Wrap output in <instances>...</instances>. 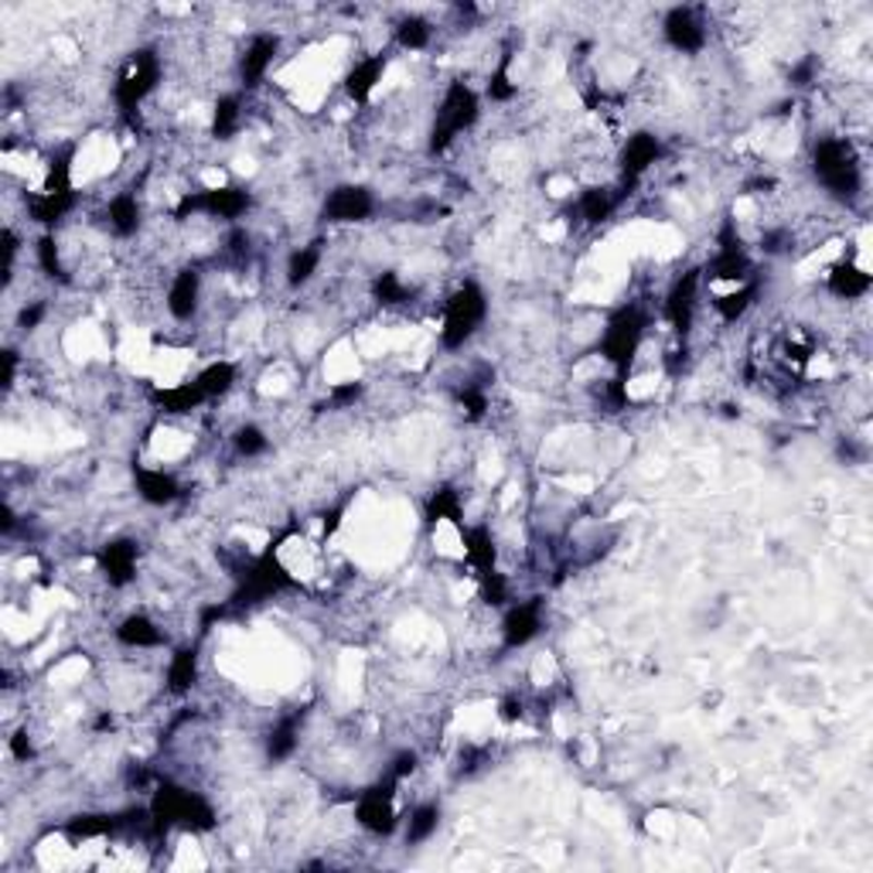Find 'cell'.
<instances>
[{
    "instance_id": "f546056e",
    "label": "cell",
    "mask_w": 873,
    "mask_h": 873,
    "mask_svg": "<svg viewBox=\"0 0 873 873\" xmlns=\"http://www.w3.org/2000/svg\"><path fill=\"white\" fill-rule=\"evenodd\" d=\"M755 298H758V283L755 280H747V283H737L731 294H720V298H713L710 304H713V311H717V318L723 321V325H737L744 314L755 307Z\"/></svg>"
},
{
    "instance_id": "d6986e66",
    "label": "cell",
    "mask_w": 873,
    "mask_h": 873,
    "mask_svg": "<svg viewBox=\"0 0 873 873\" xmlns=\"http://www.w3.org/2000/svg\"><path fill=\"white\" fill-rule=\"evenodd\" d=\"M870 287H873L870 274L853 260H839L826 274V290L836 301H863L870 294Z\"/></svg>"
},
{
    "instance_id": "d590c367",
    "label": "cell",
    "mask_w": 873,
    "mask_h": 873,
    "mask_svg": "<svg viewBox=\"0 0 873 873\" xmlns=\"http://www.w3.org/2000/svg\"><path fill=\"white\" fill-rule=\"evenodd\" d=\"M420 768V758H417V750H400V755L390 761V768H385V774H390L393 782H406V779H414Z\"/></svg>"
},
{
    "instance_id": "d4e9b609",
    "label": "cell",
    "mask_w": 873,
    "mask_h": 873,
    "mask_svg": "<svg viewBox=\"0 0 873 873\" xmlns=\"http://www.w3.org/2000/svg\"><path fill=\"white\" fill-rule=\"evenodd\" d=\"M298 747H301V717L298 713H290V717H280L274 723V731L266 734V761H290L298 755Z\"/></svg>"
},
{
    "instance_id": "2e32d148",
    "label": "cell",
    "mask_w": 873,
    "mask_h": 873,
    "mask_svg": "<svg viewBox=\"0 0 873 873\" xmlns=\"http://www.w3.org/2000/svg\"><path fill=\"white\" fill-rule=\"evenodd\" d=\"M164 307L181 325L191 321L202 311V274L195 270V266H181V270L172 277L167 294H164Z\"/></svg>"
},
{
    "instance_id": "836d02e7",
    "label": "cell",
    "mask_w": 873,
    "mask_h": 873,
    "mask_svg": "<svg viewBox=\"0 0 873 873\" xmlns=\"http://www.w3.org/2000/svg\"><path fill=\"white\" fill-rule=\"evenodd\" d=\"M35 253H38V266L45 270V277H52V280H65V263H62V250H59V239H55V232H45V236L38 239Z\"/></svg>"
},
{
    "instance_id": "74e56055",
    "label": "cell",
    "mask_w": 873,
    "mask_h": 873,
    "mask_svg": "<svg viewBox=\"0 0 873 873\" xmlns=\"http://www.w3.org/2000/svg\"><path fill=\"white\" fill-rule=\"evenodd\" d=\"M815 72H819V59H815V55H806L802 62H795V65H792L788 83H792L795 89H806V86L815 83Z\"/></svg>"
},
{
    "instance_id": "83f0119b",
    "label": "cell",
    "mask_w": 873,
    "mask_h": 873,
    "mask_svg": "<svg viewBox=\"0 0 873 873\" xmlns=\"http://www.w3.org/2000/svg\"><path fill=\"white\" fill-rule=\"evenodd\" d=\"M242 110H246V103H242V89L218 96L215 106H212V137L232 140V134L242 127Z\"/></svg>"
},
{
    "instance_id": "9c48e42d",
    "label": "cell",
    "mask_w": 873,
    "mask_h": 873,
    "mask_svg": "<svg viewBox=\"0 0 873 873\" xmlns=\"http://www.w3.org/2000/svg\"><path fill=\"white\" fill-rule=\"evenodd\" d=\"M396 788L400 782H393L385 774V782H376L372 788L358 792L355 798V822L372 836H393L400 830V809H396Z\"/></svg>"
},
{
    "instance_id": "4dcf8cb0",
    "label": "cell",
    "mask_w": 873,
    "mask_h": 873,
    "mask_svg": "<svg viewBox=\"0 0 873 873\" xmlns=\"http://www.w3.org/2000/svg\"><path fill=\"white\" fill-rule=\"evenodd\" d=\"M436 830H441V806L436 802H420L414 812H409L406 819V846H420V843H430L436 836Z\"/></svg>"
},
{
    "instance_id": "603a6c76",
    "label": "cell",
    "mask_w": 873,
    "mask_h": 873,
    "mask_svg": "<svg viewBox=\"0 0 873 873\" xmlns=\"http://www.w3.org/2000/svg\"><path fill=\"white\" fill-rule=\"evenodd\" d=\"M321 263H325V242H304V246L290 250L287 266H283V280H287V287H290V290L307 287L314 277L321 274Z\"/></svg>"
},
{
    "instance_id": "5bb4252c",
    "label": "cell",
    "mask_w": 873,
    "mask_h": 873,
    "mask_svg": "<svg viewBox=\"0 0 873 873\" xmlns=\"http://www.w3.org/2000/svg\"><path fill=\"white\" fill-rule=\"evenodd\" d=\"M280 55V35L274 31H263V35H253L246 41V48H242V55L236 62L239 68V86L242 89H256L266 76H270V68Z\"/></svg>"
},
{
    "instance_id": "7402d4cb",
    "label": "cell",
    "mask_w": 873,
    "mask_h": 873,
    "mask_svg": "<svg viewBox=\"0 0 873 873\" xmlns=\"http://www.w3.org/2000/svg\"><path fill=\"white\" fill-rule=\"evenodd\" d=\"M621 199H618V191L611 185H594V188H584L577 195V218L584 226H604L608 218L618 212Z\"/></svg>"
},
{
    "instance_id": "d6a6232c",
    "label": "cell",
    "mask_w": 873,
    "mask_h": 873,
    "mask_svg": "<svg viewBox=\"0 0 873 873\" xmlns=\"http://www.w3.org/2000/svg\"><path fill=\"white\" fill-rule=\"evenodd\" d=\"M232 451L239 457H260V454L270 451V436H266V430L256 423H242L232 433Z\"/></svg>"
},
{
    "instance_id": "277c9868",
    "label": "cell",
    "mask_w": 873,
    "mask_h": 873,
    "mask_svg": "<svg viewBox=\"0 0 873 873\" xmlns=\"http://www.w3.org/2000/svg\"><path fill=\"white\" fill-rule=\"evenodd\" d=\"M645 328H648V318L638 304L618 307L608 318V325H604L597 349H600V358L608 362V366H615V372L621 379H628V372H632V366H635L642 342H645Z\"/></svg>"
},
{
    "instance_id": "484cf974",
    "label": "cell",
    "mask_w": 873,
    "mask_h": 873,
    "mask_svg": "<svg viewBox=\"0 0 873 873\" xmlns=\"http://www.w3.org/2000/svg\"><path fill=\"white\" fill-rule=\"evenodd\" d=\"M460 540H465V556H468V564H471L478 573L495 570L498 549H495V536H492V529H489V526H465V529H460Z\"/></svg>"
},
{
    "instance_id": "44dd1931",
    "label": "cell",
    "mask_w": 873,
    "mask_h": 873,
    "mask_svg": "<svg viewBox=\"0 0 873 873\" xmlns=\"http://www.w3.org/2000/svg\"><path fill=\"white\" fill-rule=\"evenodd\" d=\"M143 226V208L137 191H116V195L106 202V229L119 239L137 236Z\"/></svg>"
},
{
    "instance_id": "7c38bea8",
    "label": "cell",
    "mask_w": 873,
    "mask_h": 873,
    "mask_svg": "<svg viewBox=\"0 0 873 873\" xmlns=\"http://www.w3.org/2000/svg\"><path fill=\"white\" fill-rule=\"evenodd\" d=\"M666 148H662V137L651 134V130H635L632 137L624 140V148L618 154V175H621V188L635 185L648 167H655L662 161Z\"/></svg>"
},
{
    "instance_id": "1f68e13d",
    "label": "cell",
    "mask_w": 873,
    "mask_h": 873,
    "mask_svg": "<svg viewBox=\"0 0 873 873\" xmlns=\"http://www.w3.org/2000/svg\"><path fill=\"white\" fill-rule=\"evenodd\" d=\"M393 41H396V48H403V52H423V48L433 41V24L420 14H406L396 21Z\"/></svg>"
},
{
    "instance_id": "ac0fdd59",
    "label": "cell",
    "mask_w": 873,
    "mask_h": 873,
    "mask_svg": "<svg viewBox=\"0 0 873 873\" xmlns=\"http://www.w3.org/2000/svg\"><path fill=\"white\" fill-rule=\"evenodd\" d=\"M113 635H116V642L124 645V648H137V651H154V648H164L167 645L164 628L151 615H143V611L127 615L124 621L116 624Z\"/></svg>"
},
{
    "instance_id": "ba28073f",
    "label": "cell",
    "mask_w": 873,
    "mask_h": 873,
    "mask_svg": "<svg viewBox=\"0 0 873 873\" xmlns=\"http://www.w3.org/2000/svg\"><path fill=\"white\" fill-rule=\"evenodd\" d=\"M699 287H703V266H689V270L679 274L669 290H666V321L672 328V334L679 338V345L689 342L693 325H696V307H699Z\"/></svg>"
},
{
    "instance_id": "f1b7e54d",
    "label": "cell",
    "mask_w": 873,
    "mask_h": 873,
    "mask_svg": "<svg viewBox=\"0 0 873 873\" xmlns=\"http://www.w3.org/2000/svg\"><path fill=\"white\" fill-rule=\"evenodd\" d=\"M236 362L229 358H215L208 366L195 376V385L202 390L205 400H218V396H229L236 390Z\"/></svg>"
},
{
    "instance_id": "4fadbf2b",
    "label": "cell",
    "mask_w": 873,
    "mask_h": 873,
    "mask_svg": "<svg viewBox=\"0 0 873 873\" xmlns=\"http://www.w3.org/2000/svg\"><path fill=\"white\" fill-rule=\"evenodd\" d=\"M502 648H526L532 638H540L543 632V600L540 597H529V600H516L508 604L505 615H502Z\"/></svg>"
},
{
    "instance_id": "7a4b0ae2",
    "label": "cell",
    "mask_w": 873,
    "mask_h": 873,
    "mask_svg": "<svg viewBox=\"0 0 873 873\" xmlns=\"http://www.w3.org/2000/svg\"><path fill=\"white\" fill-rule=\"evenodd\" d=\"M812 172L819 185L839 202H853L863 191V167L853 154L850 140L843 137H819L812 148Z\"/></svg>"
},
{
    "instance_id": "ffe728a7",
    "label": "cell",
    "mask_w": 873,
    "mask_h": 873,
    "mask_svg": "<svg viewBox=\"0 0 873 873\" xmlns=\"http://www.w3.org/2000/svg\"><path fill=\"white\" fill-rule=\"evenodd\" d=\"M385 65H390V59H385L382 52L379 55H366V59H355V65L345 72V83H342L345 92H349V100L366 103L369 96L376 92V86L382 83Z\"/></svg>"
},
{
    "instance_id": "3957f363",
    "label": "cell",
    "mask_w": 873,
    "mask_h": 873,
    "mask_svg": "<svg viewBox=\"0 0 873 873\" xmlns=\"http://www.w3.org/2000/svg\"><path fill=\"white\" fill-rule=\"evenodd\" d=\"M489 321V294L481 290V283L465 280L457 283L447 301H444V314H441V345L447 352L465 349L471 338L481 331V325Z\"/></svg>"
},
{
    "instance_id": "8d00e7d4",
    "label": "cell",
    "mask_w": 873,
    "mask_h": 873,
    "mask_svg": "<svg viewBox=\"0 0 873 873\" xmlns=\"http://www.w3.org/2000/svg\"><path fill=\"white\" fill-rule=\"evenodd\" d=\"M8 747H11V758L21 761V764H28V761L35 758V741H31V734H28V726H21V731H14V734L8 737Z\"/></svg>"
},
{
    "instance_id": "9a60e30c",
    "label": "cell",
    "mask_w": 873,
    "mask_h": 873,
    "mask_svg": "<svg viewBox=\"0 0 873 873\" xmlns=\"http://www.w3.org/2000/svg\"><path fill=\"white\" fill-rule=\"evenodd\" d=\"M100 573L106 577V584L113 591H124L137 580V564H140V549L134 540H110L106 546H100Z\"/></svg>"
},
{
    "instance_id": "30bf717a",
    "label": "cell",
    "mask_w": 873,
    "mask_h": 873,
    "mask_svg": "<svg viewBox=\"0 0 873 873\" xmlns=\"http://www.w3.org/2000/svg\"><path fill=\"white\" fill-rule=\"evenodd\" d=\"M662 41L679 55H699L710 45V24L699 8H669L662 17Z\"/></svg>"
},
{
    "instance_id": "4316f807",
    "label": "cell",
    "mask_w": 873,
    "mask_h": 873,
    "mask_svg": "<svg viewBox=\"0 0 873 873\" xmlns=\"http://www.w3.org/2000/svg\"><path fill=\"white\" fill-rule=\"evenodd\" d=\"M154 406L157 409H164V414H175V417H181V414H195V409L202 406V403H208L205 396H202V390L195 385V379L191 382H181V385H164V390H154Z\"/></svg>"
},
{
    "instance_id": "5b68a950",
    "label": "cell",
    "mask_w": 873,
    "mask_h": 873,
    "mask_svg": "<svg viewBox=\"0 0 873 873\" xmlns=\"http://www.w3.org/2000/svg\"><path fill=\"white\" fill-rule=\"evenodd\" d=\"M478 116H481L478 92L468 83H451L441 96V103H436V116L430 124V151L433 154L447 151L460 134L478 124Z\"/></svg>"
},
{
    "instance_id": "8fae6325",
    "label": "cell",
    "mask_w": 873,
    "mask_h": 873,
    "mask_svg": "<svg viewBox=\"0 0 873 873\" xmlns=\"http://www.w3.org/2000/svg\"><path fill=\"white\" fill-rule=\"evenodd\" d=\"M376 212V195L366 185H338L321 202V218L328 226H355Z\"/></svg>"
},
{
    "instance_id": "8992f818",
    "label": "cell",
    "mask_w": 873,
    "mask_h": 873,
    "mask_svg": "<svg viewBox=\"0 0 873 873\" xmlns=\"http://www.w3.org/2000/svg\"><path fill=\"white\" fill-rule=\"evenodd\" d=\"M161 83V55L154 48H140L134 52L124 65V72L113 83V103L124 116L140 113V106L148 103V96L157 89Z\"/></svg>"
},
{
    "instance_id": "cb8c5ba5",
    "label": "cell",
    "mask_w": 873,
    "mask_h": 873,
    "mask_svg": "<svg viewBox=\"0 0 873 873\" xmlns=\"http://www.w3.org/2000/svg\"><path fill=\"white\" fill-rule=\"evenodd\" d=\"M199 683V651L191 645H181L175 648V655L167 659V669H164V689L172 696H185L191 693Z\"/></svg>"
},
{
    "instance_id": "e0dca14e",
    "label": "cell",
    "mask_w": 873,
    "mask_h": 873,
    "mask_svg": "<svg viewBox=\"0 0 873 873\" xmlns=\"http://www.w3.org/2000/svg\"><path fill=\"white\" fill-rule=\"evenodd\" d=\"M134 489L140 495V502H148L154 508H164V505H175L185 492H181V481L175 478V471L167 468H154V465H137L134 468Z\"/></svg>"
},
{
    "instance_id": "e575fe53",
    "label": "cell",
    "mask_w": 873,
    "mask_h": 873,
    "mask_svg": "<svg viewBox=\"0 0 873 873\" xmlns=\"http://www.w3.org/2000/svg\"><path fill=\"white\" fill-rule=\"evenodd\" d=\"M372 294H376V301L382 307H396V304H406L409 290H406V283L396 274H379L376 283H372Z\"/></svg>"
},
{
    "instance_id": "52a82bcc",
    "label": "cell",
    "mask_w": 873,
    "mask_h": 873,
    "mask_svg": "<svg viewBox=\"0 0 873 873\" xmlns=\"http://www.w3.org/2000/svg\"><path fill=\"white\" fill-rule=\"evenodd\" d=\"M253 208V195L246 188L236 185H215V188H202V191H188L181 195L175 215L188 218V215H205V218H223V223H236Z\"/></svg>"
},
{
    "instance_id": "6da1fadb",
    "label": "cell",
    "mask_w": 873,
    "mask_h": 873,
    "mask_svg": "<svg viewBox=\"0 0 873 873\" xmlns=\"http://www.w3.org/2000/svg\"><path fill=\"white\" fill-rule=\"evenodd\" d=\"M148 815H151V826L157 833H167L175 826L191 830V833L215 830V809L208 806V798L202 792H191V788L175 785V782H164L154 788Z\"/></svg>"
}]
</instances>
